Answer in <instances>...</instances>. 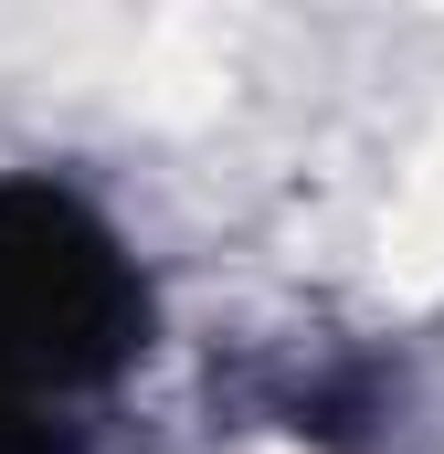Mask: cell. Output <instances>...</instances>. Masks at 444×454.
Segmentation results:
<instances>
[{
    "mask_svg": "<svg viewBox=\"0 0 444 454\" xmlns=\"http://www.w3.org/2000/svg\"><path fill=\"white\" fill-rule=\"evenodd\" d=\"M148 339V286L75 191H0V454H85V412Z\"/></svg>",
    "mask_w": 444,
    "mask_h": 454,
    "instance_id": "cell-1",
    "label": "cell"
}]
</instances>
